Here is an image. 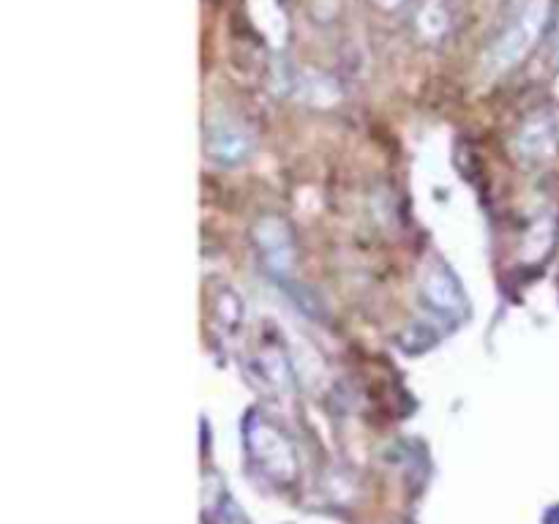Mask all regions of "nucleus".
<instances>
[{
  "label": "nucleus",
  "instance_id": "nucleus-3",
  "mask_svg": "<svg viewBox=\"0 0 559 524\" xmlns=\"http://www.w3.org/2000/svg\"><path fill=\"white\" fill-rule=\"evenodd\" d=\"M254 238H257V249L265 257V265L270 271L287 276L292 271V262H295V238H292L290 224L284 219H276V216H265L257 224Z\"/></svg>",
  "mask_w": 559,
  "mask_h": 524
},
{
  "label": "nucleus",
  "instance_id": "nucleus-2",
  "mask_svg": "<svg viewBox=\"0 0 559 524\" xmlns=\"http://www.w3.org/2000/svg\"><path fill=\"white\" fill-rule=\"evenodd\" d=\"M254 148V134L232 118H219L205 126V153L216 167H240L254 156Z\"/></svg>",
  "mask_w": 559,
  "mask_h": 524
},
{
  "label": "nucleus",
  "instance_id": "nucleus-1",
  "mask_svg": "<svg viewBox=\"0 0 559 524\" xmlns=\"http://www.w3.org/2000/svg\"><path fill=\"white\" fill-rule=\"evenodd\" d=\"M546 20H549V0H530L519 11V17L510 22L491 44L489 55H486L491 71H508L524 61L532 47L538 44Z\"/></svg>",
  "mask_w": 559,
  "mask_h": 524
},
{
  "label": "nucleus",
  "instance_id": "nucleus-4",
  "mask_svg": "<svg viewBox=\"0 0 559 524\" xmlns=\"http://www.w3.org/2000/svg\"><path fill=\"white\" fill-rule=\"evenodd\" d=\"M423 298H426V303H429L434 312L448 314V317H456L464 309L461 284L456 282V276L445 265H437V268H431L426 273V279H423Z\"/></svg>",
  "mask_w": 559,
  "mask_h": 524
}]
</instances>
